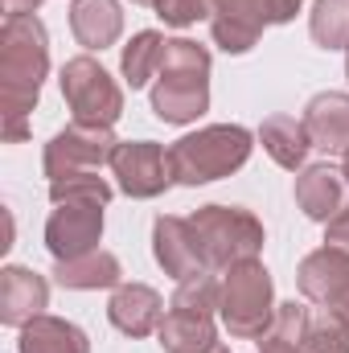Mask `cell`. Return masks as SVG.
<instances>
[{
	"instance_id": "obj_15",
	"label": "cell",
	"mask_w": 349,
	"mask_h": 353,
	"mask_svg": "<svg viewBox=\"0 0 349 353\" xmlns=\"http://www.w3.org/2000/svg\"><path fill=\"white\" fill-rule=\"evenodd\" d=\"M107 316L119 333L128 337H148L161 329L165 321V300L148 288V283H119L111 304H107Z\"/></svg>"
},
{
	"instance_id": "obj_23",
	"label": "cell",
	"mask_w": 349,
	"mask_h": 353,
	"mask_svg": "<svg viewBox=\"0 0 349 353\" xmlns=\"http://www.w3.org/2000/svg\"><path fill=\"white\" fill-rule=\"evenodd\" d=\"M165 37L157 33V29H144V33H136L128 46H123V58H119V66H123V79H128V87H148V79L152 74H161V62H165Z\"/></svg>"
},
{
	"instance_id": "obj_16",
	"label": "cell",
	"mask_w": 349,
	"mask_h": 353,
	"mask_svg": "<svg viewBox=\"0 0 349 353\" xmlns=\"http://www.w3.org/2000/svg\"><path fill=\"white\" fill-rule=\"evenodd\" d=\"M296 205L312 218V222H333L349 205V181L346 173L329 169V165H312L296 176Z\"/></svg>"
},
{
	"instance_id": "obj_9",
	"label": "cell",
	"mask_w": 349,
	"mask_h": 353,
	"mask_svg": "<svg viewBox=\"0 0 349 353\" xmlns=\"http://www.w3.org/2000/svg\"><path fill=\"white\" fill-rule=\"evenodd\" d=\"M111 173L119 181V193L128 197H161L169 189V148L152 144V140H119L115 157H111Z\"/></svg>"
},
{
	"instance_id": "obj_5",
	"label": "cell",
	"mask_w": 349,
	"mask_h": 353,
	"mask_svg": "<svg viewBox=\"0 0 349 353\" xmlns=\"http://www.w3.org/2000/svg\"><path fill=\"white\" fill-rule=\"evenodd\" d=\"M263 353H349V325L321 308L308 312L304 304H279L275 308V325L259 337Z\"/></svg>"
},
{
	"instance_id": "obj_2",
	"label": "cell",
	"mask_w": 349,
	"mask_h": 353,
	"mask_svg": "<svg viewBox=\"0 0 349 353\" xmlns=\"http://www.w3.org/2000/svg\"><path fill=\"white\" fill-rule=\"evenodd\" d=\"M210 107V50L173 37L165 46L161 83L152 87V111L165 123H193Z\"/></svg>"
},
{
	"instance_id": "obj_31",
	"label": "cell",
	"mask_w": 349,
	"mask_h": 353,
	"mask_svg": "<svg viewBox=\"0 0 349 353\" xmlns=\"http://www.w3.org/2000/svg\"><path fill=\"white\" fill-rule=\"evenodd\" d=\"M210 353H230V350H226V345H222V341H218V345H214V350H210Z\"/></svg>"
},
{
	"instance_id": "obj_22",
	"label": "cell",
	"mask_w": 349,
	"mask_h": 353,
	"mask_svg": "<svg viewBox=\"0 0 349 353\" xmlns=\"http://www.w3.org/2000/svg\"><path fill=\"white\" fill-rule=\"evenodd\" d=\"M58 283L62 288H74V292H90V288H115L123 267L111 251H90V255H79V259H62L54 267Z\"/></svg>"
},
{
	"instance_id": "obj_7",
	"label": "cell",
	"mask_w": 349,
	"mask_h": 353,
	"mask_svg": "<svg viewBox=\"0 0 349 353\" xmlns=\"http://www.w3.org/2000/svg\"><path fill=\"white\" fill-rule=\"evenodd\" d=\"M62 94L74 111V123H90V128H111L123 115V90L115 87V79L90 58H70L62 66Z\"/></svg>"
},
{
	"instance_id": "obj_3",
	"label": "cell",
	"mask_w": 349,
	"mask_h": 353,
	"mask_svg": "<svg viewBox=\"0 0 349 353\" xmlns=\"http://www.w3.org/2000/svg\"><path fill=\"white\" fill-rule=\"evenodd\" d=\"M247 157H251V132L239 123H214L169 148V173L181 185H206L243 169Z\"/></svg>"
},
{
	"instance_id": "obj_19",
	"label": "cell",
	"mask_w": 349,
	"mask_h": 353,
	"mask_svg": "<svg viewBox=\"0 0 349 353\" xmlns=\"http://www.w3.org/2000/svg\"><path fill=\"white\" fill-rule=\"evenodd\" d=\"M70 29H74L79 46H87V50L115 46L119 33H123L119 0H74L70 4Z\"/></svg>"
},
{
	"instance_id": "obj_18",
	"label": "cell",
	"mask_w": 349,
	"mask_h": 353,
	"mask_svg": "<svg viewBox=\"0 0 349 353\" xmlns=\"http://www.w3.org/2000/svg\"><path fill=\"white\" fill-rule=\"evenodd\" d=\"M165 353H210L218 345V333H214V316L210 312H193V308H169L161 329H157Z\"/></svg>"
},
{
	"instance_id": "obj_32",
	"label": "cell",
	"mask_w": 349,
	"mask_h": 353,
	"mask_svg": "<svg viewBox=\"0 0 349 353\" xmlns=\"http://www.w3.org/2000/svg\"><path fill=\"white\" fill-rule=\"evenodd\" d=\"M346 74H349V50H346Z\"/></svg>"
},
{
	"instance_id": "obj_10",
	"label": "cell",
	"mask_w": 349,
	"mask_h": 353,
	"mask_svg": "<svg viewBox=\"0 0 349 353\" xmlns=\"http://www.w3.org/2000/svg\"><path fill=\"white\" fill-rule=\"evenodd\" d=\"M296 279H300L304 300H312V304L337 312L349 325V251L346 247H333V243L317 247V251L300 263V275H296Z\"/></svg>"
},
{
	"instance_id": "obj_14",
	"label": "cell",
	"mask_w": 349,
	"mask_h": 353,
	"mask_svg": "<svg viewBox=\"0 0 349 353\" xmlns=\"http://www.w3.org/2000/svg\"><path fill=\"white\" fill-rule=\"evenodd\" d=\"M50 304V283L29 267H4L0 271V321L12 329H25L37 321Z\"/></svg>"
},
{
	"instance_id": "obj_27",
	"label": "cell",
	"mask_w": 349,
	"mask_h": 353,
	"mask_svg": "<svg viewBox=\"0 0 349 353\" xmlns=\"http://www.w3.org/2000/svg\"><path fill=\"white\" fill-rule=\"evenodd\" d=\"M329 230H325V243H333V247H346L349 251V205L333 218V222H325Z\"/></svg>"
},
{
	"instance_id": "obj_26",
	"label": "cell",
	"mask_w": 349,
	"mask_h": 353,
	"mask_svg": "<svg viewBox=\"0 0 349 353\" xmlns=\"http://www.w3.org/2000/svg\"><path fill=\"white\" fill-rule=\"evenodd\" d=\"M214 4H218V0H161V4H157V17H161L165 25H173V29H185V25H193V21L214 17Z\"/></svg>"
},
{
	"instance_id": "obj_17",
	"label": "cell",
	"mask_w": 349,
	"mask_h": 353,
	"mask_svg": "<svg viewBox=\"0 0 349 353\" xmlns=\"http://www.w3.org/2000/svg\"><path fill=\"white\" fill-rule=\"evenodd\" d=\"M304 128L317 148L325 152H349V94L325 90L304 107Z\"/></svg>"
},
{
	"instance_id": "obj_1",
	"label": "cell",
	"mask_w": 349,
	"mask_h": 353,
	"mask_svg": "<svg viewBox=\"0 0 349 353\" xmlns=\"http://www.w3.org/2000/svg\"><path fill=\"white\" fill-rule=\"evenodd\" d=\"M50 70V41L37 17H4L0 29V103H4V140H25V115L37 107L41 79Z\"/></svg>"
},
{
	"instance_id": "obj_28",
	"label": "cell",
	"mask_w": 349,
	"mask_h": 353,
	"mask_svg": "<svg viewBox=\"0 0 349 353\" xmlns=\"http://www.w3.org/2000/svg\"><path fill=\"white\" fill-rule=\"evenodd\" d=\"M4 4V17H33L41 0H0Z\"/></svg>"
},
{
	"instance_id": "obj_13",
	"label": "cell",
	"mask_w": 349,
	"mask_h": 353,
	"mask_svg": "<svg viewBox=\"0 0 349 353\" xmlns=\"http://www.w3.org/2000/svg\"><path fill=\"white\" fill-rule=\"evenodd\" d=\"M152 255H157V263L165 267L177 283L189 279V275L214 271L210 259H206V247H201L197 230H193V222L189 218H173V214L169 218H157V226H152Z\"/></svg>"
},
{
	"instance_id": "obj_20",
	"label": "cell",
	"mask_w": 349,
	"mask_h": 353,
	"mask_svg": "<svg viewBox=\"0 0 349 353\" xmlns=\"http://www.w3.org/2000/svg\"><path fill=\"white\" fill-rule=\"evenodd\" d=\"M259 140L267 148V157L279 169H292V173L304 165V157L312 148V136H308L304 119H296V115H267L259 128Z\"/></svg>"
},
{
	"instance_id": "obj_11",
	"label": "cell",
	"mask_w": 349,
	"mask_h": 353,
	"mask_svg": "<svg viewBox=\"0 0 349 353\" xmlns=\"http://www.w3.org/2000/svg\"><path fill=\"white\" fill-rule=\"evenodd\" d=\"M99 234H103L99 201H58V210L46 222V247L58 263L99 251Z\"/></svg>"
},
{
	"instance_id": "obj_30",
	"label": "cell",
	"mask_w": 349,
	"mask_h": 353,
	"mask_svg": "<svg viewBox=\"0 0 349 353\" xmlns=\"http://www.w3.org/2000/svg\"><path fill=\"white\" fill-rule=\"evenodd\" d=\"M341 173H346V181H349V152H346V161H341Z\"/></svg>"
},
{
	"instance_id": "obj_25",
	"label": "cell",
	"mask_w": 349,
	"mask_h": 353,
	"mask_svg": "<svg viewBox=\"0 0 349 353\" xmlns=\"http://www.w3.org/2000/svg\"><path fill=\"white\" fill-rule=\"evenodd\" d=\"M50 197H54V205L58 201H99V205H107L111 201V185L99 173H79V176L50 181Z\"/></svg>"
},
{
	"instance_id": "obj_6",
	"label": "cell",
	"mask_w": 349,
	"mask_h": 353,
	"mask_svg": "<svg viewBox=\"0 0 349 353\" xmlns=\"http://www.w3.org/2000/svg\"><path fill=\"white\" fill-rule=\"evenodd\" d=\"M193 230L206 247V259L214 271H230L235 263L259 259L263 247V226L251 210L239 205H201L193 218Z\"/></svg>"
},
{
	"instance_id": "obj_24",
	"label": "cell",
	"mask_w": 349,
	"mask_h": 353,
	"mask_svg": "<svg viewBox=\"0 0 349 353\" xmlns=\"http://www.w3.org/2000/svg\"><path fill=\"white\" fill-rule=\"evenodd\" d=\"M308 29L321 50H349V0H317Z\"/></svg>"
},
{
	"instance_id": "obj_21",
	"label": "cell",
	"mask_w": 349,
	"mask_h": 353,
	"mask_svg": "<svg viewBox=\"0 0 349 353\" xmlns=\"http://www.w3.org/2000/svg\"><path fill=\"white\" fill-rule=\"evenodd\" d=\"M17 353H90L87 333L70 321H58V316H37L21 329V341Z\"/></svg>"
},
{
	"instance_id": "obj_12",
	"label": "cell",
	"mask_w": 349,
	"mask_h": 353,
	"mask_svg": "<svg viewBox=\"0 0 349 353\" xmlns=\"http://www.w3.org/2000/svg\"><path fill=\"white\" fill-rule=\"evenodd\" d=\"M267 25H275V0H218L210 33L226 54H247Z\"/></svg>"
},
{
	"instance_id": "obj_29",
	"label": "cell",
	"mask_w": 349,
	"mask_h": 353,
	"mask_svg": "<svg viewBox=\"0 0 349 353\" xmlns=\"http://www.w3.org/2000/svg\"><path fill=\"white\" fill-rule=\"evenodd\" d=\"M132 4H148V8H157V4H161V0H132Z\"/></svg>"
},
{
	"instance_id": "obj_8",
	"label": "cell",
	"mask_w": 349,
	"mask_h": 353,
	"mask_svg": "<svg viewBox=\"0 0 349 353\" xmlns=\"http://www.w3.org/2000/svg\"><path fill=\"white\" fill-rule=\"evenodd\" d=\"M119 140L111 136V128H90V123H70L66 132H58L46 144V176L62 181V176L79 173H99L103 165H111Z\"/></svg>"
},
{
	"instance_id": "obj_4",
	"label": "cell",
	"mask_w": 349,
	"mask_h": 353,
	"mask_svg": "<svg viewBox=\"0 0 349 353\" xmlns=\"http://www.w3.org/2000/svg\"><path fill=\"white\" fill-rule=\"evenodd\" d=\"M275 288H271V275L259 259H247V263H235L222 279V325L230 329V337H243V341H259L263 333L275 325Z\"/></svg>"
}]
</instances>
